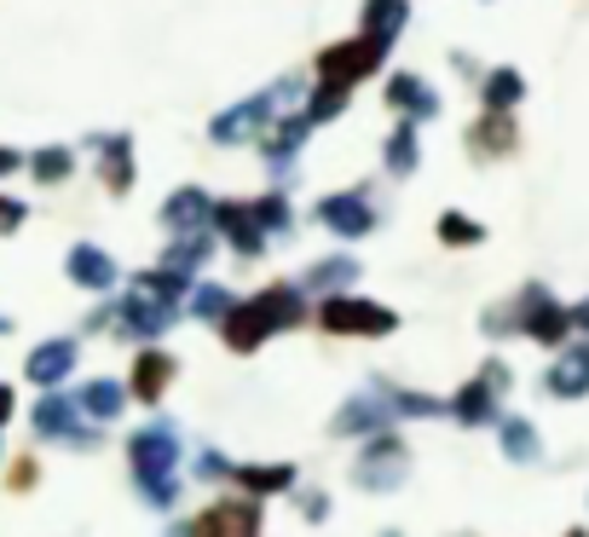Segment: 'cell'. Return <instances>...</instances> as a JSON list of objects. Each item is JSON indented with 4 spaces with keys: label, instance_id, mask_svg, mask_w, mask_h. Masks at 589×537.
Wrapping results in <instances>:
<instances>
[{
    "label": "cell",
    "instance_id": "6da1fadb",
    "mask_svg": "<svg viewBox=\"0 0 589 537\" xmlns=\"http://www.w3.org/2000/svg\"><path fill=\"white\" fill-rule=\"evenodd\" d=\"M550 394L555 399H578L589 394V347H573L555 370H550Z\"/></svg>",
    "mask_w": 589,
    "mask_h": 537
},
{
    "label": "cell",
    "instance_id": "7a4b0ae2",
    "mask_svg": "<svg viewBox=\"0 0 589 537\" xmlns=\"http://www.w3.org/2000/svg\"><path fill=\"white\" fill-rule=\"evenodd\" d=\"M323 318H330V324H353V329H364V336H381V329H393V313H376V306H353V301L330 306Z\"/></svg>",
    "mask_w": 589,
    "mask_h": 537
},
{
    "label": "cell",
    "instance_id": "3957f363",
    "mask_svg": "<svg viewBox=\"0 0 589 537\" xmlns=\"http://www.w3.org/2000/svg\"><path fill=\"white\" fill-rule=\"evenodd\" d=\"M364 70H376V47H370V40H364V47H335V58H323V75H335V81L364 75Z\"/></svg>",
    "mask_w": 589,
    "mask_h": 537
},
{
    "label": "cell",
    "instance_id": "277c9868",
    "mask_svg": "<svg viewBox=\"0 0 589 537\" xmlns=\"http://www.w3.org/2000/svg\"><path fill=\"white\" fill-rule=\"evenodd\" d=\"M520 93H526V81H520L515 70H497L492 81H485V105H492V110H509V105H520Z\"/></svg>",
    "mask_w": 589,
    "mask_h": 537
},
{
    "label": "cell",
    "instance_id": "5b68a950",
    "mask_svg": "<svg viewBox=\"0 0 589 537\" xmlns=\"http://www.w3.org/2000/svg\"><path fill=\"white\" fill-rule=\"evenodd\" d=\"M492 394H497L492 382H474L469 394L457 399V417H462V422H492Z\"/></svg>",
    "mask_w": 589,
    "mask_h": 537
},
{
    "label": "cell",
    "instance_id": "8992f818",
    "mask_svg": "<svg viewBox=\"0 0 589 537\" xmlns=\"http://www.w3.org/2000/svg\"><path fill=\"white\" fill-rule=\"evenodd\" d=\"M503 445H509L515 463H532L538 457V433L526 428V422H503Z\"/></svg>",
    "mask_w": 589,
    "mask_h": 537
},
{
    "label": "cell",
    "instance_id": "52a82bcc",
    "mask_svg": "<svg viewBox=\"0 0 589 537\" xmlns=\"http://www.w3.org/2000/svg\"><path fill=\"white\" fill-rule=\"evenodd\" d=\"M439 232H445V243H457V249L480 243V225H474V220H462V214H445V220H439Z\"/></svg>",
    "mask_w": 589,
    "mask_h": 537
},
{
    "label": "cell",
    "instance_id": "ba28073f",
    "mask_svg": "<svg viewBox=\"0 0 589 537\" xmlns=\"http://www.w3.org/2000/svg\"><path fill=\"white\" fill-rule=\"evenodd\" d=\"M509 121H485V128H474V144L480 151H509Z\"/></svg>",
    "mask_w": 589,
    "mask_h": 537
},
{
    "label": "cell",
    "instance_id": "9c48e42d",
    "mask_svg": "<svg viewBox=\"0 0 589 537\" xmlns=\"http://www.w3.org/2000/svg\"><path fill=\"white\" fill-rule=\"evenodd\" d=\"M566 329H584V336H589V301H584V306H573V313H566Z\"/></svg>",
    "mask_w": 589,
    "mask_h": 537
},
{
    "label": "cell",
    "instance_id": "30bf717a",
    "mask_svg": "<svg viewBox=\"0 0 589 537\" xmlns=\"http://www.w3.org/2000/svg\"><path fill=\"white\" fill-rule=\"evenodd\" d=\"M566 537H589V532H566Z\"/></svg>",
    "mask_w": 589,
    "mask_h": 537
}]
</instances>
